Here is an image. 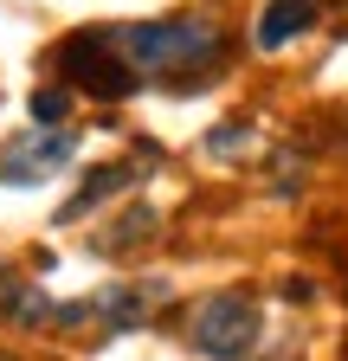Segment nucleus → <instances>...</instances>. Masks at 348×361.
Masks as SVG:
<instances>
[{
	"instance_id": "nucleus-1",
	"label": "nucleus",
	"mask_w": 348,
	"mask_h": 361,
	"mask_svg": "<svg viewBox=\"0 0 348 361\" xmlns=\"http://www.w3.org/2000/svg\"><path fill=\"white\" fill-rule=\"evenodd\" d=\"M116 52L129 59V71H194L220 52V32L200 20H161V26H116Z\"/></svg>"
},
{
	"instance_id": "nucleus-7",
	"label": "nucleus",
	"mask_w": 348,
	"mask_h": 361,
	"mask_svg": "<svg viewBox=\"0 0 348 361\" xmlns=\"http://www.w3.org/2000/svg\"><path fill=\"white\" fill-rule=\"evenodd\" d=\"M123 180H129V168H97V174H91V188H84V194H77V200L65 207V219H77V213H91V207H97L104 194H116V188H123Z\"/></svg>"
},
{
	"instance_id": "nucleus-2",
	"label": "nucleus",
	"mask_w": 348,
	"mask_h": 361,
	"mask_svg": "<svg viewBox=\"0 0 348 361\" xmlns=\"http://www.w3.org/2000/svg\"><path fill=\"white\" fill-rule=\"evenodd\" d=\"M258 336H265V316H258V303L245 290H220L194 310V348L206 361H239L258 348Z\"/></svg>"
},
{
	"instance_id": "nucleus-3",
	"label": "nucleus",
	"mask_w": 348,
	"mask_h": 361,
	"mask_svg": "<svg viewBox=\"0 0 348 361\" xmlns=\"http://www.w3.org/2000/svg\"><path fill=\"white\" fill-rule=\"evenodd\" d=\"M58 65L91 90V97H129L136 90V71H129V59L116 52V39L97 26V32H77V39H65V52H58Z\"/></svg>"
},
{
	"instance_id": "nucleus-8",
	"label": "nucleus",
	"mask_w": 348,
	"mask_h": 361,
	"mask_svg": "<svg viewBox=\"0 0 348 361\" xmlns=\"http://www.w3.org/2000/svg\"><path fill=\"white\" fill-rule=\"evenodd\" d=\"M65 110H71V97H65V90H32V116L46 123V129H52Z\"/></svg>"
},
{
	"instance_id": "nucleus-9",
	"label": "nucleus",
	"mask_w": 348,
	"mask_h": 361,
	"mask_svg": "<svg viewBox=\"0 0 348 361\" xmlns=\"http://www.w3.org/2000/svg\"><path fill=\"white\" fill-rule=\"evenodd\" d=\"M0 361H13V355H0Z\"/></svg>"
},
{
	"instance_id": "nucleus-6",
	"label": "nucleus",
	"mask_w": 348,
	"mask_h": 361,
	"mask_svg": "<svg viewBox=\"0 0 348 361\" xmlns=\"http://www.w3.org/2000/svg\"><path fill=\"white\" fill-rule=\"evenodd\" d=\"M0 303H7V316H13V323H52V303L46 297H39V290H26V284H0Z\"/></svg>"
},
{
	"instance_id": "nucleus-4",
	"label": "nucleus",
	"mask_w": 348,
	"mask_h": 361,
	"mask_svg": "<svg viewBox=\"0 0 348 361\" xmlns=\"http://www.w3.org/2000/svg\"><path fill=\"white\" fill-rule=\"evenodd\" d=\"M77 155V129H20L7 149H0V180H13V188H39V180H52L65 161Z\"/></svg>"
},
{
	"instance_id": "nucleus-5",
	"label": "nucleus",
	"mask_w": 348,
	"mask_h": 361,
	"mask_svg": "<svg viewBox=\"0 0 348 361\" xmlns=\"http://www.w3.org/2000/svg\"><path fill=\"white\" fill-rule=\"evenodd\" d=\"M310 20H316V0H271L265 20H258V45H265V52H278V45H290Z\"/></svg>"
}]
</instances>
